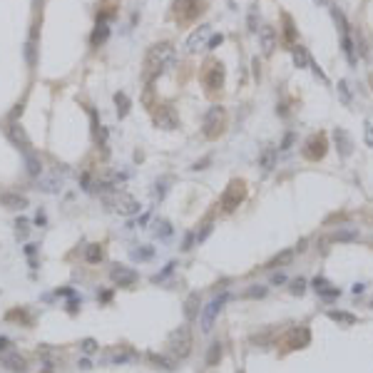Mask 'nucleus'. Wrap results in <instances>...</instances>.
Listing matches in <instances>:
<instances>
[{
  "instance_id": "obj_1",
  "label": "nucleus",
  "mask_w": 373,
  "mask_h": 373,
  "mask_svg": "<svg viewBox=\"0 0 373 373\" xmlns=\"http://www.w3.org/2000/svg\"><path fill=\"white\" fill-rule=\"evenodd\" d=\"M177 53L169 43H160V45H152L147 53V72L149 75H157V72H164L172 67Z\"/></svg>"
},
{
  "instance_id": "obj_2",
  "label": "nucleus",
  "mask_w": 373,
  "mask_h": 373,
  "mask_svg": "<svg viewBox=\"0 0 373 373\" xmlns=\"http://www.w3.org/2000/svg\"><path fill=\"white\" fill-rule=\"evenodd\" d=\"M167 346H169V353L174 358H186L189 356V351H192V331H189V326H179L177 331H172Z\"/></svg>"
},
{
  "instance_id": "obj_3",
  "label": "nucleus",
  "mask_w": 373,
  "mask_h": 373,
  "mask_svg": "<svg viewBox=\"0 0 373 373\" xmlns=\"http://www.w3.org/2000/svg\"><path fill=\"white\" fill-rule=\"evenodd\" d=\"M244 199H246V184H244L241 179H232L229 186H227L224 194H221V209H224V212H234Z\"/></svg>"
},
{
  "instance_id": "obj_4",
  "label": "nucleus",
  "mask_w": 373,
  "mask_h": 373,
  "mask_svg": "<svg viewBox=\"0 0 373 373\" xmlns=\"http://www.w3.org/2000/svg\"><path fill=\"white\" fill-rule=\"evenodd\" d=\"M224 120H227V112H224V107L214 105L207 109V115H204V137L214 139L224 132Z\"/></svg>"
},
{
  "instance_id": "obj_5",
  "label": "nucleus",
  "mask_w": 373,
  "mask_h": 373,
  "mask_svg": "<svg viewBox=\"0 0 373 373\" xmlns=\"http://www.w3.org/2000/svg\"><path fill=\"white\" fill-rule=\"evenodd\" d=\"M326 152H328V139H326V134H323V132L311 134V137L306 139V144H304V157H306V160H311V162L323 160V157H326Z\"/></svg>"
},
{
  "instance_id": "obj_6",
  "label": "nucleus",
  "mask_w": 373,
  "mask_h": 373,
  "mask_svg": "<svg viewBox=\"0 0 373 373\" xmlns=\"http://www.w3.org/2000/svg\"><path fill=\"white\" fill-rule=\"evenodd\" d=\"M227 298H229V293H221L219 298H214V301H209V304L204 306V311H202V316H199L202 331H212V326H214V319L219 316L221 306L227 304Z\"/></svg>"
},
{
  "instance_id": "obj_7",
  "label": "nucleus",
  "mask_w": 373,
  "mask_h": 373,
  "mask_svg": "<svg viewBox=\"0 0 373 373\" xmlns=\"http://www.w3.org/2000/svg\"><path fill=\"white\" fill-rule=\"evenodd\" d=\"M107 204H109L112 209H115V212L125 214V216H130V214L139 212V204H137L132 197H127V194H115L112 199H107Z\"/></svg>"
},
{
  "instance_id": "obj_8",
  "label": "nucleus",
  "mask_w": 373,
  "mask_h": 373,
  "mask_svg": "<svg viewBox=\"0 0 373 373\" xmlns=\"http://www.w3.org/2000/svg\"><path fill=\"white\" fill-rule=\"evenodd\" d=\"M309 341H311V333H309V328H291L289 333H286V339H284V344H286V348H304V346H309Z\"/></svg>"
},
{
  "instance_id": "obj_9",
  "label": "nucleus",
  "mask_w": 373,
  "mask_h": 373,
  "mask_svg": "<svg viewBox=\"0 0 373 373\" xmlns=\"http://www.w3.org/2000/svg\"><path fill=\"white\" fill-rule=\"evenodd\" d=\"M8 137L13 139V144H18V149H23V155H27V152H32V144H30V137L25 134V130L18 125V122H13V125H8Z\"/></svg>"
},
{
  "instance_id": "obj_10",
  "label": "nucleus",
  "mask_w": 373,
  "mask_h": 373,
  "mask_svg": "<svg viewBox=\"0 0 373 373\" xmlns=\"http://www.w3.org/2000/svg\"><path fill=\"white\" fill-rule=\"evenodd\" d=\"M174 10H177V18H179V20H192V18L199 15L202 5H199V0H177Z\"/></svg>"
},
{
  "instance_id": "obj_11",
  "label": "nucleus",
  "mask_w": 373,
  "mask_h": 373,
  "mask_svg": "<svg viewBox=\"0 0 373 373\" xmlns=\"http://www.w3.org/2000/svg\"><path fill=\"white\" fill-rule=\"evenodd\" d=\"M204 82L209 90H221V85H224V65L221 62L209 65V70L204 72Z\"/></svg>"
},
{
  "instance_id": "obj_12",
  "label": "nucleus",
  "mask_w": 373,
  "mask_h": 373,
  "mask_svg": "<svg viewBox=\"0 0 373 373\" xmlns=\"http://www.w3.org/2000/svg\"><path fill=\"white\" fill-rule=\"evenodd\" d=\"M276 30L271 27V25H264L259 30V45H261V50H264V55H271L274 53V48H276Z\"/></svg>"
},
{
  "instance_id": "obj_13",
  "label": "nucleus",
  "mask_w": 373,
  "mask_h": 373,
  "mask_svg": "<svg viewBox=\"0 0 373 373\" xmlns=\"http://www.w3.org/2000/svg\"><path fill=\"white\" fill-rule=\"evenodd\" d=\"M207 37H209V25L197 27V30L189 35V40H186V53H197L199 48H204V45H207Z\"/></svg>"
},
{
  "instance_id": "obj_14",
  "label": "nucleus",
  "mask_w": 373,
  "mask_h": 373,
  "mask_svg": "<svg viewBox=\"0 0 373 373\" xmlns=\"http://www.w3.org/2000/svg\"><path fill=\"white\" fill-rule=\"evenodd\" d=\"M109 276H112V281L120 284V286H132V284L137 281V271H134V269H127V266H115V269L109 271Z\"/></svg>"
},
{
  "instance_id": "obj_15",
  "label": "nucleus",
  "mask_w": 373,
  "mask_h": 373,
  "mask_svg": "<svg viewBox=\"0 0 373 373\" xmlns=\"http://www.w3.org/2000/svg\"><path fill=\"white\" fill-rule=\"evenodd\" d=\"M155 122H157V127H162V130H174V127H177L174 109H172V107H160V112L155 115Z\"/></svg>"
},
{
  "instance_id": "obj_16",
  "label": "nucleus",
  "mask_w": 373,
  "mask_h": 373,
  "mask_svg": "<svg viewBox=\"0 0 373 373\" xmlns=\"http://www.w3.org/2000/svg\"><path fill=\"white\" fill-rule=\"evenodd\" d=\"M333 139H336V144H339L341 157H348V155L353 152V142H351V137H348V132H346V130L336 127V130H333Z\"/></svg>"
},
{
  "instance_id": "obj_17",
  "label": "nucleus",
  "mask_w": 373,
  "mask_h": 373,
  "mask_svg": "<svg viewBox=\"0 0 373 373\" xmlns=\"http://www.w3.org/2000/svg\"><path fill=\"white\" fill-rule=\"evenodd\" d=\"M314 289H316V293L319 296H323V298H336L341 291H339V286H333L331 281H326L323 276H316L314 279Z\"/></svg>"
},
{
  "instance_id": "obj_18",
  "label": "nucleus",
  "mask_w": 373,
  "mask_h": 373,
  "mask_svg": "<svg viewBox=\"0 0 373 373\" xmlns=\"http://www.w3.org/2000/svg\"><path fill=\"white\" fill-rule=\"evenodd\" d=\"M0 204H3L5 209H25L27 207V199L23 194H13V192H3L0 194Z\"/></svg>"
},
{
  "instance_id": "obj_19",
  "label": "nucleus",
  "mask_w": 373,
  "mask_h": 373,
  "mask_svg": "<svg viewBox=\"0 0 373 373\" xmlns=\"http://www.w3.org/2000/svg\"><path fill=\"white\" fill-rule=\"evenodd\" d=\"M184 316H186V319L199 316V293H197V291L189 293V298L184 301Z\"/></svg>"
},
{
  "instance_id": "obj_20",
  "label": "nucleus",
  "mask_w": 373,
  "mask_h": 373,
  "mask_svg": "<svg viewBox=\"0 0 373 373\" xmlns=\"http://www.w3.org/2000/svg\"><path fill=\"white\" fill-rule=\"evenodd\" d=\"M25 167H27V174H32V177H37V174L43 172L40 157H37L35 152H27V155H25Z\"/></svg>"
},
{
  "instance_id": "obj_21",
  "label": "nucleus",
  "mask_w": 373,
  "mask_h": 373,
  "mask_svg": "<svg viewBox=\"0 0 373 373\" xmlns=\"http://www.w3.org/2000/svg\"><path fill=\"white\" fill-rule=\"evenodd\" d=\"M221 353H224L221 341H214V344L209 346V353H207V366H216V363H219V358H221Z\"/></svg>"
},
{
  "instance_id": "obj_22",
  "label": "nucleus",
  "mask_w": 373,
  "mask_h": 373,
  "mask_svg": "<svg viewBox=\"0 0 373 373\" xmlns=\"http://www.w3.org/2000/svg\"><path fill=\"white\" fill-rule=\"evenodd\" d=\"M328 319H333L336 323H344V326H353L356 323V316L346 314V311H328Z\"/></svg>"
},
{
  "instance_id": "obj_23",
  "label": "nucleus",
  "mask_w": 373,
  "mask_h": 373,
  "mask_svg": "<svg viewBox=\"0 0 373 373\" xmlns=\"http://www.w3.org/2000/svg\"><path fill=\"white\" fill-rule=\"evenodd\" d=\"M3 363H5L10 371H25V358L18 356V353H8V356L3 358Z\"/></svg>"
},
{
  "instance_id": "obj_24",
  "label": "nucleus",
  "mask_w": 373,
  "mask_h": 373,
  "mask_svg": "<svg viewBox=\"0 0 373 373\" xmlns=\"http://www.w3.org/2000/svg\"><path fill=\"white\" fill-rule=\"evenodd\" d=\"M293 259V251L291 249H286V251H281V254H276L269 264H266V269H276V266H281V264H289V261Z\"/></svg>"
},
{
  "instance_id": "obj_25",
  "label": "nucleus",
  "mask_w": 373,
  "mask_h": 373,
  "mask_svg": "<svg viewBox=\"0 0 373 373\" xmlns=\"http://www.w3.org/2000/svg\"><path fill=\"white\" fill-rule=\"evenodd\" d=\"M311 60H309V53H306V48H301V45H296L293 48V65L296 67H306Z\"/></svg>"
},
{
  "instance_id": "obj_26",
  "label": "nucleus",
  "mask_w": 373,
  "mask_h": 373,
  "mask_svg": "<svg viewBox=\"0 0 373 373\" xmlns=\"http://www.w3.org/2000/svg\"><path fill=\"white\" fill-rule=\"evenodd\" d=\"M274 157H276V149H271V147H269L266 152L261 155V160H259V162H261V167H264V169H271V167H274Z\"/></svg>"
},
{
  "instance_id": "obj_27",
  "label": "nucleus",
  "mask_w": 373,
  "mask_h": 373,
  "mask_svg": "<svg viewBox=\"0 0 373 373\" xmlns=\"http://www.w3.org/2000/svg\"><path fill=\"white\" fill-rule=\"evenodd\" d=\"M284 32H286V40L289 43H293L296 40V30H293V20H291V15H284Z\"/></svg>"
},
{
  "instance_id": "obj_28",
  "label": "nucleus",
  "mask_w": 373,
  "mask_h": 373,
  "mask_svg": "<svg viewBox=\"0 0 373 373\" xmlns=\"http://www.w3.org/2000/svg\"><path fill=\"white\" fill-rule=\"evenodd\" d=\"M344 53H346V57H348V62L353 65V62H356V53H353V43H351V37H348V32L344 35Z\"/></svg>"
},
{
  "instance_id": "obj_29",
  "label": "nucleus",
  "mask_w": 373,
  "mask_h": 373,
  "mask_svg": "<svg viewBox=\"0 0 373 373\" xmlns=\"http://www.w3.org/2000/svg\"><path fill=\"white\" fill-rule=\"evenodd\" d=\"M107 35H109L107 25H105V23H102V25H97V30H95V35H92V45H97V43L107 40Z\"/></svg>"
},
{
  "instance_id": "obj_30",
  "label": "nucleus",
  "mask_w": 373,
  "mask_h": 373,
  "mask_svg": "<svg viewBox=\"0 0 373 373\" xmlns=\"http://www.w3.org/2000/svg\"><path fill=\"white\" fill-rule=\"evenodd\" d=\"M363 139L368 147H373V125L371 122H363Z\"/></svg>"
},
{
  "instance_id": "obj_31",
  "label": "nucleus",
  "mask_w": 373,
  "mask_h": 373,
  "mask_svg": "<svg viewBox=\"0 0 373 373\" xmlns=\"http://www.w3.org/2000/svg\"><path fill=\"white\" fill-rule=\"evenodd\" d=\"M100 259H102V249H100V246H90L87 261H90V264H95V261H100Z\"/></svg>"
},
{
  "instance_id": "obj_32",
  "label": "nucleus",
  "mask_w": 373,
  "mask_h": 373,
  "mask_svg": "<svg viewBox=\"0 0 373 373\" xmlns=\"http://www.w3.org/2000/svg\"><path fill=\"white\" fill-rule=\"evenodd\" d=\"M115 102H117V107H120V115H125V112H127V105H130V102H127V95H122V92L115 95Z\"/></svg>"
},
{
  "instance_id": "obj_33",
  "label": "nucleus",
  "mask_w": 373,
  "mask_h": 373,
  "mask_svg": "<svg viewBox=\"0 0 373 373\" xmlns=\"http://www.w3.org/2000/svg\"><path fill=\"white\" fill-rule=\"evenodd\" d=\"M304 286H306V281H304V279H298V281H293L291 291H293V293H304Z\"/></svg>"
},
{
  "instance_id": "obj_34",
  "label": "nucleus",
  "mask_w": 373,
  "mask_h": 373,
  "mask_svg": "<svg viewBox=\"0 0 373 373\" xmlns=\"http://www.w3.org/2000/svg\"><path fill=\"white\" fill-rule=\"evenodd\" d=\"M339 92H341V97H344V102L348 105V102H351V95H348V90H346V82H339Z\"/></svg>"
},
{
  "instance_id": "obj_35",
  "label": "nucleus",
  "mask_w": 373,
  "mask_h": 373,
  "mask_svg": "<svg viewBox=\"0 0 373 373\" xmlns=\"http://www.w3.org/2000/svg\"><path fill=\"white\" fill-rule=\"evenodd\" d=\"M266 293V289L264 286H259V289H251V291H246V296L249 298H256V296H264Z\"/></svg>"
},
{
  "instance_id": "obj_36",
  "label": "nucleus",
  "mask_w": 373,
  "mask_h": 373,
  "mask_svg": "<svg viewBox=\"0 0 373 373\" xmlns=\"http://www.w3.org/2000/svg\"><path fill=\"white\" fill-rule=\"evenodd\" d=\"M82 351H85V353H92V351H95V341H92V339H85V341H82Z\"/></svg>"
},
{
  "instance_id": "obj_37",
  "label": "nucleus",
  "mask_w": 373,
  "mask_h": 373,
  "mask_svg": "<svg viewBox=\"0 0 373 373\" xmlns=\"http://www.w3.org/2000/svg\"><path fill=\"white\" fill-rule=\"evenodd\" d=\"M221 40H224V37H221V35H214V37H212V40H209V48L214 50L216 45H221Z\"/></svg>"
},
{
  "instance_id": "obj_38",
  "label": "nucleus",
  "mask_w": 373,
  "mask_h": 373,
  "mask_svg": "<svg viewBox=\"0 0 373 373\" xmlns=\"http://www.w3.org/2000/svg\"><path fill=\"white\" fill-rule=\"evenodd\" d=\"M353 237V232H336L333 234V239H351Z\"/></svg>"
},
{
  "instance_id": "obj_39",
  "label": "nucleus",
  "mask_w": 373,
  "mask_h": 373,
  "mask_svg": "<svg viewBox=\"0 0 373 373\" xmlns=\"http://www.w3.org/2000/svg\"><path fill=\"white\" fill-rule=\"evenodd\" d=\"M291 142H293V134H286V139H284L281 149H289V147H291Z\"/></svg>"
},
{
  "instance_id": "obj_40",
  "label": "nucleus",
  "mask_w": 373,
  "mask_h": 373,
  "mask_svg": "<svg viewBox=\"0 0 373 373\" xmlns=\"http://www.w3.org/2000/svg\"><path fill=\"white\" fill-rule=\"evenodd\" d=\"M8 346V339H0V348H5Z\"/></svg>"
},
{
  "instance_id": "obj_41",
  "label": "nucleus",
  "mask_w": 373,
  "mask_h": 373,
  "mask_svg": "<svg viewBox=\"0 0 373 373\" xmlns=\"http://www.w3.org/2000/svg\"><path fill=\"white\" fill-rule=\"evenodd\" d=\"M371 87H373V78H371Z\"/></svg>"
}]
</instances>
